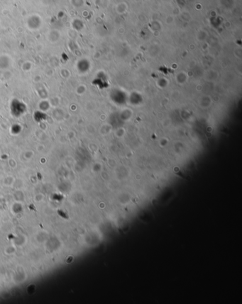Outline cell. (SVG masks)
<instances>
[{"mask_svg":"<svg viewBox=\"0 0 242 304\" xmlns=\"http://www.w3.org/2000/svg\"><path fill=\"white\" fill-rule=\"evenodd\" d=\"M11 114L15 116H19L26 111V106L24 104L20 102L19 100H14L11 105Z\"/></svg>","mask_w":242,"mask_h":304,"instance_id":"obj_1","label":"cell"},{"mask_svg":"<svg viewBox=\"0 0 242 304\" xmlns=\"http://www.w3.org/2000/svg\"><path fill=\"white\" fill-rule=\"evenodd\" d=\"M152 213L149 211H143L138 216V218L143 223H149L152 220Z\"/></svg>","mask_w":242,"mask_h":304,"instance_id":"obj_2","label":"cell"},{"mask_svg":"<svg viewBox=\"0 0 242 304\" xmlns=\"http://www.w3.org/2000/svg\"><path fill=\"white\" fill-rule=\"evenodd\" d=\"M129 227H130V225L128 223L123 222V223L121 224V225H119V231L121 232V233H126V232H127L128 230H129Z\"/></svg>","mask_w":242,"mask_h":304,"instance_id":"obj_3","label":"cell"}]
</instances>
